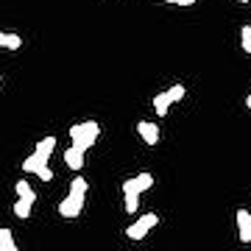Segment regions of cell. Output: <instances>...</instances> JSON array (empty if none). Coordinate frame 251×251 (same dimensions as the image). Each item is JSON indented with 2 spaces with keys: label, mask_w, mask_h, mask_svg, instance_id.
I'll return each mask as SVG.
<instances>
[{
  "label": "cell",
  "mask_w": 251,
  "mask_h": 251,
  "mask_svg": "<svg viewBox=\"0 0 251 251\" xmlns=\"http://www.w3.org/2000/svg\"><path fill=\"white\" fill-rule=\"evenodd\" d=\"M36 168H42V165L36 162L34 153H31V156H25V162H23V171H25V173H36Z\"/></svg>",
  "instance_id": "cell-15"
},
{
  "label": "cell",
  "mask_w": 251,
  "mask_h": 251,
  "mask_svg": "<svg viewBox=\"0 0 251 251\" xmlns=\"http://www.w3.org/2000/svg\"><path fill=\"white\" fill-rule=\"evenodd\" d=\"M156 224H159V215H153V212H145V215H140V221H134V224L126 229V237H128V240H143V237L151 232Z\"/></svg>",
  "instance_id": "cell-3"
},
{
  "label": "cell",
  "mask_w": 251,
  "mask_h": 251,
  "mask_svg": "<svg viewBox=\"0 0 251 251\" xmlns=\"http://www.w3.org/2000/svg\"><path fill=\"white\" fill-rule=\"evenodd\" d=\"M34 201H36V198H17V204H14V215H17V218H28V215H31Z\"/></svg>",
  "instance_id": "cell-9"
},
{
  "label": "cell",
  "mask_w": 251,
  "mask_h": 251,
  "mask_svg": "<svg viewBox=\"0 0 251 251\" xmlns=\"http://www.w3.org/2000/svg\"><path fill=\"white\" fill-rule=\"evenodd\" d=\"M237 3H249V0H237Z\"/></svg>",
  "instance_id": "cell-21"
},
{
  "label": "cell",
  "mask_w": 251,
  "mask_h": 251,
  "mask_svg": "<svg viewBox=\"0 0 251 251\" xmlns=\"http://www.w3.org/2000/svg\"><path fill=\"white\" fill-rule=\"evenodd\" d=\"M126 198V212H137L140 209V196H123Z\"/></svg>",
  "instance_id": "cell-16"
},
{
  "label": "cell",
  "mask_w": 251,
  "mask_h": 251,
  "mask_svg": "<svg viewBox=\"0 0 251 251\" xmlns=\"http://www.w3.org/2000/svg\"><path fill=\"white\" fill-rule=\"evenodd\" d=\"M237 232H240V243H251V212L249 209H237Z\"/></svg>",
  "instance_id": "cell-6"
},
{
  "label": "cell",
  "mask_w": 251,
  "mask_h": 251,
  "mask_svg": "<svg viewBox=\"0 0 251 251\" xmlns=\"http://www.w3.org/2000/svg\"><path fill=\"white\" fill-rule=\"evenodd\" d=\"M162 3H176V6H193L196 0H162Z\"/></svg>",
  "instance_id": "cell-19"
},
{
  "label": "cell",
  "mask_w": 251,
  "mask_h": 251,
  "mask_svg": "<svg viewBox=\"0 0 251 251\" xmlns=\"http://www.w3.org/2000/svg\"><path fill=\"white\" fill-rule=\"evenodd\" d=\"M20 45H23V39H20L17 34H6V48H9V50H17Z\"/></svg>",
  "instance_id": "cell-17"
},
{
  "label": "cell",
  "mask_w": 251,
  "mask_h": 251,
  "mask_svg": "<svg viewBox=\"0 0 251 251\" xmlns=\"http://www.w3.org/2000/svg\"><path fill=\"white\" fill-rule=\"evenodd\" d=\"M137 131H140V137L145 140V145H156V143H159V126H156V123L140 120V123H137Z\"/></svg>",
  "instance_id": "cell-5"
},
{
  "label": "cell",
  "mask_w": 251,
  "mask_h": 251,
  "mask_svg": "<svg viewBox=\"0 0 251 251\" xmlns=\"http://www.w3.org/2000/svg\"><path fill=\"white\" fill-rule=\"evenodd\" d=\"M84 198H87V179L78 176V179H73L67 198L59 204V215L62 218H78L81 209H84Z\"/></svg>",
  "instance_id": "cell-1"
},
{
  "label": "cell",
  "mask_w": 251,
  "mask_h": 251,
  "mask_svg": "<svg viewBox=\"0 0 251 251\" xmlns=\"http://www.w3.org/2000/svg\"><path fill=\"white\" fill-rule=\"evenodd\" d=\"M36 176L42 181H50L53 179V171H50V165H42V168H36Z\"/></svg>",
  "instance_id": "cell-18"
},
{
  "label": "cell",
  "mask_w": 251,
  "mask_h": 251,
  "mask_svg": "<svg viewBox=\"0 0 251 251\" xmlns=\"http://www.w3.org/2000/svg\"><path fill=\"white\" fill-rule=\"evenodd\" d=\"M14 190H17V198H36L34 187H31L28 181H17V184H14Z\"/></svg>",
  "instance_id": "cell-12"
},
{
  "label": "cell",
  "mask_w": 251,
  "mask_h": 251,
  "mask_svg": "<svg viewBox=\"0 0 251 251\" xmlns=\"http://www.w3.org/2000/svg\"><path fill=\"white\" fill-rule=\"evenodd\" d=\"M0 78H3V75H0Z\"/></svg>",
  "instance_id": "cell-22"
},
{
  "label": "cell",
  "mask_w": 251,
  "mask_h": 251,
  "mask_svg": "<svg viewBox=\"0 0 251 251\" xmlns=\"http://www.w3.org/2000/svg\"><path fill=\"white\" fill-rule=\"evenodd\" d=\"M165 95H168V100H171V103H176V100L184 98V87H181V84H176V87H171Z\"/></svg>",
  "instance_id": "cell-14"
},
{
  "label": "cell",
  "mask_w": 251,
  "mask_h": 251,
  "mask_svg": "<svg viewBox=\"0 0 251 251\" xmlns=\"http://www.w3.org/2000/svg\"><path fill=\"white\" fill-rule=\"evenodd\" d=\"M53 148H56V137H45V140H39V143H36V148H34L36 162H39V165H48V162H50Z\"/></svg>",
  "instance_id": "cell-4"
},
{
  "label": "cell",
  "mask_w": 251,
  "mask_h": 251,
  "mask_svg": "<svg viewBox=\"0 0 251 251\" xmlns=\"http://www.w3.org/2000/svg\"><path fill=\"white\" fill-rule=\"evenodd\" d=\"M0 48H6V34L0 31Z\"/></svg>",
  "instance_id": "cell-20"
},
{
  "label": "cell",
  "mask_w": 251,
  "mask_h": 251,
  "mask_svg": "<svg viewBox=\"0 0 251 251\" xmlns=\"http://www.w3.org/2000/svg\"><path fill=\"white\" fill-rule=\"evenodd\" d=\"M153 109H156V115H159V117L168 115V109H171V100H168V95H165V92L153 98Z\"/></svg>",
  "instance_id": "cell-10"
},
{
  "label": "cell",
  "mask_w": 251,
  "mask_h": 251,
  "mask_svg": "<svg viewBox=\"0 0 251 251\" xmlns=\"http://www.w3.org/2000/svg\"><path fill=\"white\" fill-rule=\"evenodd\" d=\"M134 184H137L140 193H145V190L153 187V176H151V173H140V176H134Z\"/></svg>",
  "instance_id": "cell-11"
},
{
  "label": "cell",
  "mask_w": 251,
  "mask_h": 251,
  "mask_svg": "<svg viewBox=\"0 0 251 251\" xmlns=\"http://www.w3.org/2000/svg\"><path fill=\"white\" fill-rule=\"evenodd\" d=\"M240 45H243V53L251 56V25H243L240 28Z\"/></svg>",
  "instance_id": "cell-13"
},
{
  "label": "cell",
  "mask_w": 251,
  "mask_h": 251,
  "mask_svg": "<svg viewBox=\"0 0 251 251\" xmlns=\"http://www.w3.org/2000/svg\"><path fill=\"white\" fill-rule=\"evenodd\" d=\"M64 162H67V168H73V171H81V168H84V153L70 145V148L64 151Z\"/></svg>",
  "instance_id": "cell-7"
},
{
  "label": "cell",
  "mask_w": 251,
  "mask_h": 251,
  "mask_svg": "<svg viewBox=\"0 0 251 251\" xmlns=\"http://www.w3.org/2000/svg\"><path fill=\"white\" fill-rule=\"evenodd\" d=\"M100 134V126L95 123V120H87V123H78L70 128V140H73V148H78L81 153L87 151V148H92L95 145V140H98Z\"/></svg>",
  "instance_id": "cell-2"
},
{
  "label": "cell",
  "mask_w": 251,
  "mask_h": 251,
  "mask_svg": "<svg viewBox=\"0 0 251 251\" xmlns=\"http://www.w3.org/2000/svg\"><path fill=\"white\" fill-rule=\"evenodd\" d=\"M0 251H17V243H14V234L11 229H0Z\"/></svg>",
  "instance_id": "cell-8"
}]
</instances>
